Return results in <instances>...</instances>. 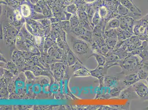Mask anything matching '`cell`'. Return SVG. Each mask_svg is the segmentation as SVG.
Returning <instances> with one entry per match:
<instances>
[{"label":"cell","mask_w":148,"mask_h":110,"mask_svg":"<svg viewBox=\"0 0 148 110\" xmlns=\"http://www.w3.org/2000/svg\"><path fill=\"white\" fill-rule=\"evenodd\" d=\"M138 56L142 59L140 63L148 61V51L144 50Z\"/></svg>","instance_id":"cell-20"},{"label":"cell","mask_w":148,"mask_h":110,"mask_svg":"<svg viewBox=\"0 0 148 110\" xmlns=\"http://www.w3.org/2000/svg\"><path fill=\"white\" fill-rule=\"evenodd\" d=\"M148 42L147 41H144L142 42V44L140 46L138 47L134 50L130 52L131 54L137 56L139 55L140 54L142 53L143 51L145 50L146 47L147 46Z\"/></svg>","instance_id":"cell-12"},{"label":"cell","mask_w":148,"mask_h":110,"mask_svg":"<svg viewBox=\"0 0 148 110\" xmlns=\"http://www.w3.org/2000/svg\"><path fill=\"white\" fill-rule=\"evenodd\" d=\"M136 94L143 100H148V87L143 83H140L136 87Z\"/></svg>","instance_id":"cell-4"},{"label":"cell","mask_w":148,"mask_h":110,"mask_svg":"<svg viewBox=\"0 0 148 110\" xmlns=\"http://www.w3.org/2000/svg\"><path fill=\"white\" fill-rule=\"evenodd\" d=\"M140 80L138 74H130L127 75L125 77L122 83L125 86H130L138 82Z\"/></svg>","instance_id":"cell-8"},{"label":"cell","mask_w":148,"mask_h":110,"mask_svg":"<svg viewBox=\"0 0 148 110\" xmlns=\"http://www.w3.org/2000/svg\"><path fill=\"white\" fill-rule=\"evenodd\" d=\"M138 74L140 80H146L148 77V72L143 70L140 71Z\"/></svg>","instance_id":"cell-22"},{"label":"cell","mask_w":148,"mask_h":110,"mask_svg":"<svg viewBox=\"0 0 148 110\" xmlns=\"http://www.w3.org/2000/svg\"><path fill=\"white\" fill-rule=\"evenodd\" d=\"M140 61L136 56L130 54L123 59L120 65L129 72H132L140 66Z\"/></svg>","instance_id":"cell-1"},{"label":"cell","mask_w":148,"mask_h":110,"mask_svg":"<svg viewBox=\"0 0 148 110\" xmlns=\"http://www.w3.org/2000/svg\"><path fill=\"white\" fill-rule=\"evenodd\" d=\"M146 80H147V81L148 84V77H147V79Z\"/></svg>","instance_id":"cell-32"},{"label":"cell","mask_w":148,"mask_h":110,"mask_svg":"<svg viewBox=\"0 0 148 110\" xmlns=\"http://www.w3.org/2000/svg\"><path fill=\"white\" fill-rule=\"evenodd\" d=\"M15 18L17 21H20L22 18V15L21 13L19 11L16 10L14 11Z\"/></svg>","instance_id":"cell-29"},{"label":"cell","mask_w":148,"mask_h":110,"mask_svg":"<svg viewBox=\"0 0 148 110\" xmlns=\"http://www.w3.org/2000/svg\"><path fill=\"white\" fill-rule=\"evenodd\" d=\"M21 13L23 16L27 18L31 14L30 7L26 4H24L21 6Z\"/></svg>","instance_id":"cell-13"},{"label":"cell","mask_w":148,"mask_h":110,"mask_svg":"<svg viewBox=\"0 0 148 110\" xmlns=\"http://www.w3.org/2000/svg\"><path fill=\"white\" fill-rule=\"evenodd\" d=\"M117 39L118 41H125L126 39L121 29L117 30Z\"/></svg>","instance_id":"cell-25"},{"label":"cell","mask_w":148,"mask_h":110,"mask_svg":"<svg viewBox=\"0 0 148 110\" xmlns=\"http://www.w3.org/2000/svg\"><path fill=\"white\" fill-rule=\"evenodd\" d=\"M121 89L116 87L112 88L110 92V95L112 97H117L119 96Z\"/></svg>","instance_id":"cell-21"},{"label":"cell","mask_w":148,"mask_h":110,"mask_svg":"<svg viewBox=\"0 0 148 110\" xmlns=\"http://www.w3.org/2000/svg\"><path fill=\"white\" fill-rule=\"evenodd\" d=\"M118 31L115 29H111L106 31L105 35L107 38L117 39Z\"/></svg>","instance_id":"cell-16"},{"label":"cell","mask_w":148,"mask_h":110,"mask_svg":"<svg viewBox=\"0 0 148 110\" xmlns=\"http://www.w3.org/2000/svg\"><path fill=\"white\" fill-rule=\"evenodd\" d=\"M80 22L79 21L78 18L76 16H73L71 17V26L72 28L75 27L77 26H78Z\"/></svg>","instance_id":"cell-23"},{"label":"cell","mask_w":148,"mask_h":110,"mask_svg":"<svg viewBox=\"0 0 148 110\" xmlns=\"http://www.w3.org/2000/svg\"><path fill=\"white\" fill-rule=\"evenodd\" d=\"M73 49L75 53L79 55L87 53L89 49V45L82 40L73 38L72 41Z\"/></svg>","instance_id":"cell-2"},{"label":"cell","mask_w":148,"mask_h":110,"mask_svg":"<svg viewBox=\"0 0 148 110\" xmlns=\"http://www.w3.org/2000/svg\"><path fill=\"white\" fill-rule=\"evenodd\" d=\"M68 60L69 65V66L74 65L78 62L82 63L71 51L69 53Z\"/></svg>","instance_id":"cell-14"},{"label":"cell","mask_w":148,"mask_h":110,"mask_svg":"<svg viewBox=\"0 0 148 110\" xmlns=\"http://www.w3.org/2000/svg\"><path fill=\"white\" fill-rule=\"evenodd\" d=\"M140 68H143L146 69L148 72V61L143 62L140 64Z\"/></svg>","instance_id":"cell-30"},{"label":"cell","mask_w":148,"mask_h":110,"mask_svg":"<svg viewBox=\"0 0 148 110\" xmlns=\"http://www.w3.org/2000/svg\"><path fill=\"white\" fill-rule=\"evenodd\" d=\"M108 68H105L104 66H97L96 69L90 70L91 76L99 79L100 81H103V76L105 73L107 72Z\"/></svg>","instance_id":"cell-7"},{"label":"cell","mask_w":148,"mask_h":110,"mask_svg":"<svg viewBox=\"0 0 148 110\" xmlns=\"http://www.w3.org/2000/svg\"><path fill=\"white\" fill-rule=\"evenodd\" d=\"M146 109H148V107H147V108H146Z\"/></svg>","instance_id":"cell-33"},{"label":"cell","mask_w":148,"mask_h":110,"mask_svg":"<svg viewBox=\"0 0 148 110\" xmlns=\"http://www.w3.org/2000/svg\"><path fill=\"white\" fill-rule=\"evenodd\" d=\"M92 49L95 53L100 54L101 53V48L95 43V42L92 44Z\"/></svg>","instance_id":"cell-28"},{"label":"cell","mask_w":148,"mask_h":110,"mask_svg":"<svg viewBox=\"0 0 148 110\" xmlns=\"http://www.w3.org/2000/svg\"><path fill=\"white\" fill-rule=\"evenodd\" d=\"M110 51V50L109 49L107 45H104L101 48V54L105 56H106Z\"/></svg>","instance_id":"cell-26"},{"label":"cell","mask_w":148,"mask_h":110,"mask_svg":"<svg viewBox=\"0 0 148 110\" xmlns=\"http://www.w3.org/2000/svg\"><path fill=\"white\" fill-rule=\"evenodd\" d=\"M105 41L106 45L110 50H113L114 49L118 42L116 39L109 38L105 39Z\"/></svg>","instance_id":"cell-15"},{"label":"cell","mask_w":148,"mask_h":110,"mask_svg":"<svg viewBox=\"0 0 148 110\" xmlns=\"http://www.w3.org/2000/svg\"><path fill=\"white\" fill-rule=\"evenodd\" d=\"M118 11L120 14L121 15H126L128 13V9L122 5H120L118 8Z\"/></svg>","instance_id":"cell-24"},{"label":"cell","mask_w":148,"mask_h":110,"mask_svg":"<svg viewBox=\"0 0 148 110\" xmlns=\"http://www.w3.org/2000/svg\"><path fill=\"white\" fill-rule=\"evenodd\" d=\"M79 16L83 20L86 21V20H87V14L84 12H80L79 13Z\"/></svg>","instance_id":"cell-31"},{"label":"cell","mask_w":148,"mask_h":110,"mask_svg":"<svg viewBox=\"0 0 148 110\" xmlns=\"http://www.w3.org/2000/svg\"><path fill=\"white\" fill-rule=\"evenodd\" d=\"M91 56L95 57L96 61L97 62L98 66H103L107 62L106 57L103 55L98 53H94Z\"/></svg>","instance_id":"cell-11"},{"label":"cell","mask_w":148,"mask_h":110,"mask_svg":"<svg viewBox=\"0 0 148 110\" xmlns=\"http://www.w3.org/2000/svg\"><path fill=\"white\" fill-rule=\"evenodd\" d=\"M119 81V78L116 76L106 75L103 78V84L106 88H113L117 86Z\"/></svg>","instance_id":"cell-5"},{"label":"cell","mask_w":148,"mask_h":110,"mask_svg":"<svg viewBox=\"0 0 148 110\" xmlns=\"http://www.w3.org/2000/svg\"><path fill=\"white\" fill-rule=\"evenodd\" d=\"M120 26V22L117 19L111 20L109 22L107 30L111 29H118Z\"/></svg>","instance_id":"cell-17"},{"label":"cell","mask_w":148,"mask_h":110,"mask_svg":"<svg viewBox=\"0 0 148 110\" xmlns=\"http://www.w3.org/2000/svg\"><path fill=\"white\" fill-rule=\"evenodd\" d=\"M5 37L9 41H14L17 34V31L14 27L9 24H5L4 26Z\"/></svg>","instance_id":"cell-6"},{"label":"cell","mask_w":148,"mask_h":110,"mask_svg":"<svg viewBox=\"0 0 148 110\" xmlns=\"http://www.w3.org/2000/svg\"><path fill=\"white\" fill-rule=\"evenodd\" d=\"M95 43L101 48L102 46L106 45L105 39L103 38H99L96 40Z\"/></svg>","instance_id":"cell-27"},{"label":"cell","mask_w":148,"mask_h":110,"mask_svg":"<svg viewBox=\"0 0 148 110\" xmlns=\"http://www.w3.org/2000/svg\"><path fill=\"white\" fill-rule=\"evenodd\" d=\"M124 42L127 47L128 52L130 53L140 46L142 43V41L136 35L132 36L130 38L126 39Z\"/></svg>","instance_id":"cell-3"},{"label":"cell","mask_w":148,"mask_h":110,"mask_svg":"<svg viewBox=\"0 0 148 110\" xmlns=\"http://www.w3.org/2000/svg\"><path fill=\"white\" fill-rule=\"evenodd\" d=\"M74 76L75 77H86L91 76V74L90 71L84 67L74 71Z\"/></svg>","instance_id":"cell-9"},{"label":"cell","mask_w":148,"mask_h":110,"mask_svg":"<svg viewBox=\"0 0 148 110\" xmlns=\"http://www.w3.org/2000/svg\"><path fill=\"white\" fill-rule=\"evenodd\" d=\"M120 99H128L130 98L132 96L131 92L127 90H125L121 92L119 95Z\"/></svg>","instance_id":"cell-19"},{"label":"cell","mask_w":148,"mask_h":110,"mask_svg":"<svg viewBox=\"0 0 148 110\" xmlns=\"http://www.w3.org/2000/svg\"><path fill=\"white\" fill-rule=\"evenodd\" d=\"M92 34L91 32L87 31L85 34L81 36L83 39L86 41H88L90 43L92 44Z\"/></svg>","instance_id":"cell-18"},{"label":"cell","mask_w":148,"mask_h":110,"mask_svg":"<svg viewBox=\"0 0 148 110\" xmlns=\"http://www.w3.org/2000/svg\"><path fill=\"white\" fill-rule=\"evenodd\" d=\"M120 2L121 5L124 6L126 8L132 12H136V10L140 11L139 9H136V7L134 6V4L132 3L130 0H121Z\"/></svg>","instance_id":"cell-10"}]
</instances>
